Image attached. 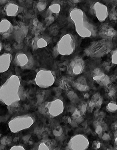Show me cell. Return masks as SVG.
Listing matches in <instances>:
<instances>
[{"instance_id": "obj_1", "label": "cell", "mask_w": 117, "mask_h": 150, "mask_svg": "<svg viewBox=\"0 0 117 150\" xmlns=\"http://www.w3.org/2000/svg\"><path fill=\"white\" fill-rule=\"evenodd\" d=\"M21 82L19 77L12 75L0 86V101L8 107L18 105Z\"/></svg>"}, {"instance_id": "obj_2", "label": "cell", "mask_w": 117, "mask_h": 150, "mask_svg": "<svg viewBox=\"0 0 117 150\" xmlns=\"http://www.w3.org/2000/svg\"><path fill=\"white\" fill-rule=\"evenodd\" d=\"M113 44L111 40L102 39L91 43L84 51L85 54L91 58H100L112 51Z\"/></svg>"}, {"instance_id": "obj_3", "label": "cell", "mask_w": 117, "mask_h": 150, "mask_svg": "<svg viewBox=\"0 0 117 150\" xmlns=\"http://www.w3.org/2000/svg\"><path fill=\"white\" fill-rule=\"evenodd\" d=\"M76 47L75 40L70 34H66L61 38L54 47V53L67 56L74 52Z\"/></svg>"}, {"instance_id": "obj_4", "label": "cell", "mask_w": 117, "mask_h": 150, "mask_svg": "<svg viewBox=\"0 0 117 150\" xmlns=\"http://www.w3.org/2000/svg\"><path fill=\"white\" fill-rule=\"evenodd\" d=\"M35 122V119L30 115L18 116L12 119L8 123L9 128L13 133L29 128Z\"/></svg>"}, {"instance_id": "obj_5", "label": "cell", "mask_w": 117, "mask_h": 150, "mask_svg": "<svg viewBox=\"0 0 117 150\" xmlns=\"http://www.w3.org/2000/svg\"><path fill=\"white\" fill-rule=\"evenodd\" d=\"M64 110V103L59 99L45 103L39 108V110L41 114H48L52 117H56L60 115L63 112Z\"/></svg>"}, {"instance_id": "obj_6", "label": "cell", "mask_w": 117, "mask_h": 150, "mask_svg": "<svg viewBox=\"0 0 117 150\" xmlns=\"http://www.w3.org/2000/svg\"><path fill=\"white\" fill-rule=\"evenodd\" d=\"M35 80L38 87L47 88L54 84L56 80V76L52 71L42 69L37 72Z\"/></svg>"}, {"instance_id": "obj_7", "label": "cell", "mask_w": 117, "mask_h": 150, "mask_svg": "<svg viewBox=\"0 0 117 150\" xmlns=\"http://www.w3.org/2000/svg\"><path fill=\"white\" fill-rule=\"evenodd\" d=\"M13 62L17 67L25 70H30L34 67V59L29 53L18 52L15 56Z\"/></svg>"}, {"instance_id": "obj_8", "label": "cell", "mask_w": 117, "mask_h": 150, "mask_svg": "<svg viewBox=\"0 0 117 150\" xmlns=\"http://www.w3.org/2000/svg\"><path fill=\"white\" fill-rule=\"evenodd\" d=\"M85 67L84 60L80 56H75L68 63L67 73L71 76H78L82 73Z\"/></svg>"}, {"instance_id": "obj_9", "label": "cell", "mask_w": 117, "mask_h": 150, "mask_svg": "<svg viewBox=\"0 0 117 150\" xmlns=\"http://www.w3.org/2000/svg\"><path fill=\"white\" fill-rule=\"evenodd\" d=\"M89 146L88 139L83 134H76L72 137L68 143L69 150H87Z\"/></svg>"}, {"instance_id": "obj_10", "label": "cell", "mask_w": 117, "mask_h": 150, "mask_svg": "<svg viewBox=\"0 0 117 150\" xmlns=\"http://www.w3.org/2000/svg\"><path fill=\"white\" fill-rule=\"evenodd\" d=\"M75 28L78 35L83 38L95 37L97 35L96 28L89 21L83 24L75 26Z\"/></svg>"}, {"instance_id": "obj_11", "label": "cell", "mask_w": 117, "mask_h": 150, "mask_svg": "<svg viewBox=\"0 0 117 150\" xmlns=\"http://www.w3.org/2000/svg\"><path fill=\"white\" fill-rule=\"evenodd\" d=\"M92 10L93 14L100 22H104L109 17L108 7L100 2H95L92 6Z\"/></svg>"}, {"instance_id": "obj_12", "label": "cell", "mask_w": 117, "mask_h": 150, "mask_svg": "<svg viewBox=\"0 0 117 150\" xmlns=\"http://www.w3.org/2000/svg\"><path fill=\"white\" fill-rule=\"evenodd\" d=\"M92 76L93 80L101 86L107 87L111 83V78L100 68H95L92 72Z\"/></svg>"}, {"instance_id": "obj_13", "label": "cell", "mask_w": 117, "mask_h": 150, "mask_svg": "<svg viewBox=\"0 0 117 150\" xmlns=\"http://www.w3.org/2000/svg\"><path fill=\"white\" fill-rule=\"evenodd\" d=\"M98 35L102 39L111 40L117 37V31L108 23H102L100 26Z\"/></svg>"}, {"instance_id": "obj_14", "label": "cell", "mask_w": 117, "mask_h": 150, "mask_svg": "<svg viewBox=\"0 0 117 150\" xmlns=\"http://www.w3.org/2000/svg\"><path fill=\"white\" fill-rule=\"evenodd\" d=\"M61 6L57 2L52 3L47 10V17L46 18V24L50 25L54 22L59 15L61 12Z\"/></svg>"}, {"instance_id": "obj_15", "label": "cell", "mask_w": 117, "mask_h": 150, "mask_svg": "<svg viewBox=\"0 0 117 150\" xmlns=\"http://www.w3.org/2000/svg\"><path fill=\"white\" fill-rule=\"evenodd\" d=\"M70 17L75 26L83 24L89 21L86 14L80 9L74 8L70 12Z\"/></svg>"}, {"instance_id": "obj_16", "label": "cell", "mask_w": 117, "mask_h": 150, "mask_svg": "<svg viewBox=\"0 0 117 150\" xmlns=\"http://www.w3.org/2000/svg\"><path fill=\"white\" fill-rule=\"evenodd\" d=\"M51 42V38L46 35H39L32 39V48L34 50L47 47Z\"/></svg>"}, {"instance_id": "obj_17", "label": "cell", "mask_w": 117, "mask_h": 150, "mask_svg": "<svg viewBox=\"0 0 117 150\" xmlns=\"http://www.w3.org/2000/svg\"><path fill=\"white\" fill-rule=\"evenodd\" d=\"M13 56L10 53H4L0 55V73L8 71L12 62Z\"/></svg>"}, {"instance_id": "obj_18", "label": "cell", "mask_w": 117, "mask_h": 150, "mask_svg": "<svg viewBox=\"0 0 117 150\" xmlns=\"http://www.w3.org/2000/svg\"><path fill=\"white\" fill-rule=\"evenodd\" d=\"M72 86L80 92H86L90 88L87 79L84 76H80L74 81Z\"/></svg>"}, {"instance_id": "obj_19", "label": "cell", "mask_w": 117, "mask_h": 150, "mask_svg": "<svg viewBox=\"0 0 117 150\" xmlns=\"http://www.w3.org/2000/svg\"><path fill=\"white\" fill-rule=\"evenodd\" d=\"M13 28L9 21L3 19L0 22V35L3 36L8 37L12 33Z\"/></svg>"}, {"instance_id": "obj_20", "label": "cell", "mask_w": 117, "mask_h": 150, "mask_svg": "<svg viewBox=\"0 0 117 150\" xmlns=\"http://www.w3.org/2000/svg\"><path fill=\"white\" fill-rule=\"evenodd\" d=\"M4 9L6 16L15 17L17 16L18 13L19 6L14 1H9L6 3Z\"/></svg>"}, {"instance_id": "obj_21", "label": "cell", "mask_w": 117, "mask_h": 150, "mask_svg": "<svg viewBox=\"0 0 117 150\" xmlns=\"http://www.w3.org/2000/svg\"><path fill=\"white\" fill-rule=\"evenodd\" d=\"M73 79L70 76H63L60 79L59 86L60 88L64 90H68L73 85Z\"/></svg>"}, {"instance_id": "obj_22", "label": "cell", "mask_w": 117, "mask_h": 150, "mask_svg": "<svg viewBox=\"0 0 117 150\" xmlns=\"http://www.w3.org/2000/svg\"><path fill=\"white\" fill-rule=\"evenodd\" d=\"M94 125L95 132L99 137H101L102 134L104 133L105 129L107 127V125L104 120L100 119L94 122Z\"/></svg>"}, {"instance_id": "obj_23", "label": "cell", "mask_w": 117, "mask_h": 150, "mask_svg": "<svg viewBox=\"0 0 117 150\" xmlns=\"http://www.w3.org/2000/svg\"><path fill=\"white\" fill-rule=\"evenodd\" d=\"M106 87L107 89L106 90V92L107 96L110 99H114L117 94V88L112 85H109Z\"/></svg>"}, {"instance_id": "obj_24", "label": "cell", "mask_w": 117, "mask_h": 150, "mask_svg": "<svg viewBox=\"0 0 117 150\" xmlns=\"http://www.w3.org/2000/svg\"><path fill=\"white\" fill-rule=\"evenodd\" d=\"M72 119L74 120L77 124H80L82 122L83 120V117H82V115L80 114V111L78 109H75L73 113L72 116Z\"/></svg>"}, {"instance_id": "obj_25", "label": "cell", "mask_w": 117, "mask_h": 150, "mask_svg": "<svg viewBox=\"0 0 117 150\" xmlns=\"http://www.w3.org/2000/svg\"><path fill=\"white\" fill-rule=\"evenodd\" d=\"M110 20L113 22H117V4L112 7L109 13Z\"/></svg>"}, {"instance_id": "obj_26", "label": "cell", "mask_w": 117, "mask_h": 150, "mask_svg": "<svg viewBox=\"0 0 117 150\" xmlns=\"http://www.w3.org/2000/svg\"><path fill=\"white\" fill-rule=\"evenodd\" d=\"M67 97L69 100L74 103H78L79 100V98L77 94L72 90H70L68 92L67 94Z\"/></svg>"}, {"instance_id": "obj_27", "label": "cell", "mask_w": 117, "mask_h": 150, "mask_svg": "<svg viewBox=\"0 0 117 150\" xmlns=\"http://www.w3.org/2000/svg\"><path fill=\"white\" fill-rule=\"evenodd\" d=\"M106 110L109 112H114L117 111V102L116 101H111L106 106Z\"/></svg>"}, {"instance_id": "obj_28", "label": "cell", "mask_w": 117, "mask_h": 150, "mask_svg": "<svg viewBox=\"0 0 117 150\" xmlns=\"http://www.w3.org/2000/svg\"><path fill=\"white\" fill-rule=\"evenodd\" d=\"M47 5L48 3L46 1H39L37 2L36 7L39 12H42L46 8Z\"/></svg>"}, {"instance_id": "obj_29", "label": "cell", "mask_w": 117, "mask_h": 150, "mask_svg": "<svg viewBox=\"0 0 117 150\" xmlns=\"http://www.w3.org/2000/svg\"><path fill=\"white\" fill-rule=\"evenodd\" d=\"M38 150H51V144L48 142H43L39 144Z\"/></svg>"}, {"instance_id": "obj_30", "label": "cell", "mask_w": 117, "mask_h": 150, "mask_svg": "<svg viewBox=\"0 0 117 150\" xmlns=\"http://www.w3.org/2000/svg\"><path fill=\"white\" fill-rule=\"evenodd\" d=\"M53 133L54 137H60L62 135L63 133V129L60 125L57 126L56 128L53 131Z\"/></svg>"}, {"instance_id": "obj_31", "label": "cell", "mask_w": 117, "mask_h": 150, "mask_svg": "<svg viewBox=\"0 0 117 150\" xmlns=\"http://www.w3.org/2000/svg\"><path fill=\"white\" fill-rule=\"evenodd\" d=\"M87 103H83L80 105V110H79L80 111L82 115H85L86 111H87Z\"/></svg>"}, {"instance_id": "obj_32", "label": "cell", "mask_w": 117, "mask_h": 150, "mask_svg": "<svg viewBox=\"0 0 117 150\" xmlns=\"http://www.w3.org/2000/svg\"><path fill=\"white\" fill-rule=\"evenodd\" d=\"M111 62L113 64L117 65V49L114 50L111 55Z\"/></svg>"}, {"instance_id": "obj_33", "label": "cell", "mask_w": 117, "mask_h": 150, "mask_svg": "<svg viewBox=\"0 0 117 150\" xmlns=\"http://www.w3.org/2000/svg\"><path fill=\"white\" fill-rule=\"evenodd\" d=\"M101 143L99 141H93L92 143V147L94 150H97L100 149L101 147Z\"/></svg>"}, {"instance_id": "obj_34", "label": "cell", "mask_w": 117, "mask_h": 150, "mask_svg": "<svg viewBox=\"0 0 117 150\" xmlns=\"http://www.w3.org/2000/svg\"><path fill=\"white\" fill-rule=\"evenodd\" d=\"M104 102V99L102 98V97H101L99 99L97 100V102L96 106H95V108H96V110H99L100 108L101 107L102 103Z\"/></svg>"}, {"instance_id": "obj_35", "label": "cell", "mask_w": 117, "mask_h": 150, "mask_svg": "<svg viewBox=\"0 0 117 150\" xmlns=\"http://www.w3.org/2000/svg\"><path fill=\"white\" fill-rule=\"evenodd\" d=\"M101 138L104 141H109L111 140V137L108 133L104 132L102 134Z\"/></svg>"}, {"instance_id": "obj_36", "label": "cell", "mask_w": 117, "mask_h": 150, "mask_svg": "<svg viewBox=\"0 0 117 150\" xmlns=\"http://www.w3.org/2000/svg\"><path fill=\"white\" fill-rule=\"evenodd\" d=\"M0 142H1V145H6V144H8L10 142V141L9 139L8 138L5 137L2 138L0 141Z\"/></svg>"}, {"instance_id": "obj_37", "label": "cell", "mask_w": 117, "mask_h": 150, "mask_svg": "<svg viewBox=\"0 0 117 150\" xmlns=\"http://www.w3.org/2000/svg\"><path fill=\"white\" fill-rule=\"evenodd\" d=\"M9 150H25V149L23 146L21 145H16L13 146Z\"/></svg>"}, {"instance_id": "obj_38", "label": "cell", "mask_w": 117, "mask_h": 150, "mask_svg": "<svg viewBox=\"0 0 117 150\" xmlns=\"http://www.w3.org/2000/svg\"><path fill=\"white\" fill-rule=\"evenodd\" d=\"M68 2L72 3V5H75L78 4V3L81 2V1H68Z\"/></svg>"}, {"instance_id": "obj_39", "label": "cell", "mask_w": 117, "mask_h": 150, "mask_svg": "<svg viewBox=\"0 0 117 150\" xmlns=\"http://www.w3.org/2000/svg\"><path fill=\"white\" fill-rule=\"evenodd\" d=\"M114 144L117 148V132L115 135V140H114Z\"/></svg>"}, {"instance_id": "obj_40", "label": "cell", "mask_w": 117, "mask_h": 150, "mask_svg": "<svg viewBox=\"0 0 117 150\" xmlns=\"http://www.w3.org/2000/svg\"><path fill=\"white\" fill-rule=\"evenodd\" d=\"M89 96H90V95H89V94L88 93H86L84 97V98L85 99H87V98H89Z\"/></svg>"}, {"instance_id": "obj_41", "label": "cell", "mask_w": 117, "mask_h": 150, "mask_svg": "<svg viewBox=\"0 0 117 150\" xmlns=\"http://www.w3.org/2000/svg\"><path fill=\"white\" fill-rule=\"evenodd\" d=\"M2 49V44L1 42H0V52H1Z\"/></svg>"}, {"instance_id": "obj_42", "label": "cell", "mask_w": 117, "mask_h": 150, "mask_svg": "<svg viewBox=\"0 0 117 150\" xmlns=\"http://www.w3.org/2000/svg\"><path fill=\"white\" fill-rule=\"evenodd\" d=\"M106 150H111V149H110V148H108V149H106Z\"/></svg>"}, {"instance_id": "obj_43", "label": "cell", "mask_w": 117, "mask_h": 150, "mask_svg": "<svg viewBox=\"0 0 117 150\" xmlns=\"http://www.w3.org/2000/svg\"><path fill=\"white\" fill-rule=\"evenodd\" d=\"M1 132H0V137H1Z\"/></svg>"}, {"instance_id": "obj_44", "label": "cell", "mask_w": 117, "mask_h": 150, "mask_svg": "<svg viewBox=\"0 0 117 150\" xmlns=\"http://www.w3.org/2000/svg\"></svg>"}]
</instances>
